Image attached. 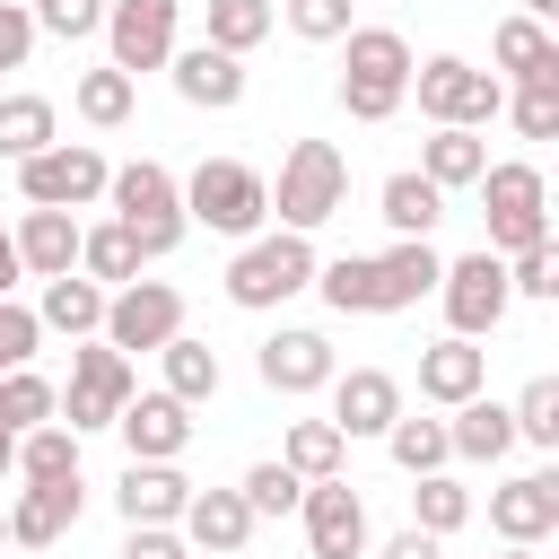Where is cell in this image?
I'll return each mask as SVG.
<instances>
[{"mask_svg":"<svg viewBox=\"0 0 559 559\" xmlns=\"http://www.w3.org/2000/svg\"><path fill=\"white\" fill-rule=\"evenodd\" d=\"M472 192H480V218H489V253H498V262L524 253V245H550V183H542V166L507 157V166H489Z\"/></svg>","mask_w":559,"mask_h":559,"instance_id":"7","label":"cell"},{"mask_svg":"<svg viewBox=\"0 0 559 559\" xmlns=\"http://www.w3.org/2000/svg\"><path fill=\"white\" fill-rule=\"evenodd\" d=\"M157 358H166V384H157V393H175L183 411H192V402H218V384H227V376H218V349H210V341L175 332Z\"/></svg>","mask_w":559,"mask_h":559,"instance_id":"30","label":"cell"},{"mask_svg":"<svg viewBox=\"0 0 559 559\" xmlns=\"http://www.w3.org/2000/svg\"><path fill=\"white\" fill-rule=\"evenodd\" d=\"M26 559H44V550H26Z\"/></svg>","mask_w":559,"mask_h":559,"instance_id":"55","label":"cell"},{"mask_svg":"<svg viewBox=\"0 0 559 559\" xmlns=\"http://www.w3.org/2000/svg\"><path fill=\"white\" fill-rule=\"evenodd\" d=\"M70 524H79V480H26L9 498V542L17 550H52Z\"/></svg>","mask_w":559,"mask_h":559,"instance_id":"22","label":"cell"},{"mask_svg":"<svg viewBox=\"0 0 559 559\" xmlns=\"http://www.w3.org/2000/svg\"><path fill=\"white\" fill-rule=\"evenodd\" d=\"M262 192H271V210H280L288 236H314V227L341 218V201H349V157H341L332 140H297V148L280 157V183H262Z\"/></svg>","mask_w":559,"mask_h":559,"instance_id":"5","label":"cell"},{"mask_svg":"<svg viewBox=\"0 0 559 559\" xmlns=\"http://www.w3.org/2000/svg\"><path fill=\"white\" fill-rule=\"evenodd\" d=\"M349 9H358V0H349Z\"/></svg>","mask_w":559,"mask_h":559,"instance_id":"56","label":"cell"},{"mask_svg":"<svg viewBox=\"0 0 559 559\" xmlns=\"http://www.w3.org/2000/svg\"><path fill=\"white\" fill-rule=\"evenodd\" d=\"M376 210H384V227H393V236H437V218H445V192H437L419 166H402V175H384Z\"/></svg>","mask_w":559,"mask_h":559,"instance_id":"29","label":"cell"},{"mask_svg":"<svg viewBox=\"0 0 559 559\" xmlns=\"http://www.w3.org/2000/svg\"><path fill=\"white\" fill-rule=\"evenodd\" d=\"M26 17H35V35H61V44L105 35V0H26Z\"/></svg>","mask_w":559,"mask_h":559,"instance_id":"42","label":"cell"},{"mask_svg":"<svg viewBox=\"0 0 559 559\" xmlns=\"http://www.w3.org/2000/svg\"><path fill=\"white\" fill-rule=\"evenodd\" d=\"M105 175L114 166L96 140H52L17 166V192H26V210H87V201H105Z\"/></svg>","mask_w":559,"mask_h":559,"instance_id":"8","label":"cell"},{"mask_svg":"<svg viewBox=\"0 0 559 559\" xmlns=\"http://www.w3.org/2000/svg\"><path fill=\"white\" fill-rule=\"evenodd\" d=\"M384 454H393V463H402L411 480H419V472H445V463H454V445H445V419H411V411H402V419L384 428Z\"/></svg>","mask_w":559,"mask_h":559,"instance_id":"36","label":"cell"},{"mask_svg":"<svg viewBox=\"0 0 559 559\" xmlns=\"http://www.w3.org/2000/svg\"><path fill=\"white\" fill-rule=\"evenodd\" d=\"M175 533H183L192 559H236V550L253 542V507H245L236 489H192L183 515H175Z\"/></svg>","mask_w":559,"mask_h":559,"instance_id":"15","label":"cell"},{"mask_svg":"<svg viewBox=\"0 0 559 559\" xmlns=\"http://www.w3.org/2000/svg\"><path fill=\"white\" fill-rule=\"evenodd\" d=\"M262 218H271V192L245 157H201L183 175V227H210V236L245 245V236H262Z\"/></svg>","mask_w":559,"mask_h":559,"instance_id":"6","label":"cell"},{"mask_svg":"<svg viewBox=\"0 0 559 559\" xmlns=\"http://www.w3.org/2000/svg\"><path fill=\"white\" fill-rule=\"evenodd\" d=\"M411 96H419V114H428L437 131H480V122L507 114V79H498V70H472L463 52L411 61Z\"/></svg>","mask_w":559,"mask_h":559,"instance_id":"4","label":"cell"},{"mask_svg":"<svg viewBox=\"0 0 559 559\" xmlns=\"http://www.w3.org/2000/svg\"><path fill=\"white\" fill-rule=\"evenodd\" d=\"M105 201H114V227L131 236L140 262H166V253L183 245V183H175L157 157L114 166V175H105Z\"/></svg>","mask_w":559,"mask_h":559,"instance_id":"1","label":"cell"},{"mask_svg":"<svg viewBox=\"0 0 559 559\" xmlns=\"http://www.w3.org/2000/svg\"><path fill=\"white\" fill-rule=\"evenodd\" d=\"M402 419V384L384 367H341L332 376V428L341 437H384Z\"/></svg>","mask_w":559,"mask_h":559,"instance_id":"19","label":"cell"},{"mask_svg":"<svg viewBox=\"0 0 559 559\" xmlns=\"http://www.w3.org/2000/svg\"><path fill=\"white\" fill-rule=\"evenodd\" d=\"M183 498H192V480H183L175 463H122V480H114L122 524H175Z\"/></svg>","mask_w":559,"mask_h":559,"instance_id":"23","label":"cell"},{"mask_svg":"<svg viewBox=\"0 0 559 559\" xmlns=\"http://www.w3.org/2000/svg\"><path fill=\"white\" fill-rule=\"evenodd\" d=\"M35 323H44V332H70V341H96V332H105V288L79 280V271H61V280H44Z\"/></svg>","mask_w":559,"mask_h":559,"instance_id":"25","label":"cell"},{"mask_svg":"<svg viewBox=\"0 0 559 559\" xmlns=\"http://www.w3.org/2000/svg\"><path fill=\"white\" fill-rule=\"evenodd\" d=\"M0 542H9V507H0Z\"/></svg>","mask_w":559,"mask_h":559,"instance_id":"53","label":"cell"},{"mask_svg":"<svg viewBox=\"0 0 559 559\" xmlns=\"http://www.w3.org/2000/svg\"><path fill=\"white\" fill-rule=\"evenodd\" d=\"M507 419H515L524 445H559V376H533V384L507 402Z\"/></svg>","mask_w":559,"mask_h":559,"instance_id":"40","label":"cell"},{"mask_svg":"<svg viewBox=\"0 0 559 559\" xmlns=\"http://www.w3.org/2000/svg\"><path fill=\"white\" fill-rule=\"evenodd\" d=\"M122 559H192V550H183L175 524H131V533H122Z\"/></svg>","mask_w":559,"mask_h":559,"instance_id":"48","label":"cell"},{"mask_svg":"<svg viewBox=\"0 0 559 559\" xmlns=\"http://www.w3.org/2000/svg\"><path fill=\"white\" fill-rule=\"evenodd\" d=\"M79 280H96L105 297L140 280V253H131V236H122L114 218H105V227H79Z\"/></svg>","mask_w":559,"mask_h":559,"instance_id":"34","label":"cell"},{"mask_svg":"<svg viewBox=\"0 0 559 559\" xmlns=\"http://www.w3.org/2000/svg\"><path fill=\"white\" fill-rule=\"evenodd\" d=\"M9 236H17L26 280H61V271H79V218H70V210H26Z\"/></svg>","mask_w":559,"mask_h":559,"instance_id":"24","label":"cell"},{"mask_svg":"<svg viewBox=\"0 0 559 559\" xmlns=\"http://www.w3.org/2000/svg\"><path fill=\"white\" fill-rule=\"evenodd\" d=\"M131 393H140V384H131V358H122V349H105V341H79V349H70L61 428H70V437H87V428H114Z\"/></svg>","mask_w":559,"mask_h":559,"instance_id":"9","label":"cell"},{"mask_svg":"<svg viewBox=\"0 0 559 559\" xmlns=\"http://www.w3.org/2000/svg\"><path fill=\"white\" fill-rule=\"evenodd\" d=\"M114 428H122V445H131V463H175V454L192 445V411H183L175 393H131Z\"/></svg>","mask_w":559,"mask_h":559,"instance_id":"20","label":"cell"},{"mask_svg":"<svg viewBox=\"0 0 559 559\" xmlns=\"http://www.w3.org/2000/svg\"><path fill=\"white\" fill-rule=\"evenodd\" d=\"M507 114H515L524 140H559V79H524V87L507 96Z\"/></svg>","mask_w":559,"mask_h":559,"instance_id":"43","label":"cell"},{"mask_svg":"<svg viewBox=\"0 0 559 559\" xmlns=\"http://www.w3.org/2000/svg\"><path fill=\"white\" fill-rule=\"evenodd\" d=\"M489 533L507 550H542L559 533V472H515L507 489H489Z\"/></svg>","mask_w":559,"mask_h":559,"instance_id":"13","label":"cell"},{"mask_svg":"<svg viewBox=\"0 0 559 559\" xmlns=\"http://www.w3.org/2000/svg\"><path fill=\"white\" fill-rule=\"evenodd\" d=\"M253 367H262V384H271V393H323V384L341 376V358H332V341H323V332H306V323H288V332H271Z\"/></svg>","mask_w":559,"mask_h":559,"instance_id":"17","label":"cell"},{"mask_svg":"<svg viewBox=\"0 0 559 559\" xmlns=\"http://www.w3.org/2000/svg\"><path fill=\"white\" fill-rule=\"evenodd\" d=\"M280 463H288L297 480H341V463H349V437H341L332 419H288V445H280Z\"/></svg>","mask_w":559,"mask_h":559,"instance_id":"31","label":"cell"},{"mask_svg":"<svg viewBox=\"0 0 559 559\" xmlns=\"http://www.w3.org/2000/svg\"><path fill=\"white\" fill-rule=\"evenodd\" d=\"M367 280H376V314H402V306L437 297V280H445V253H437L428 236H402L393 253H367Z\"/></svg>","mask_w":559,"mask_h":559,"instance_id":"16","label":"cell"},{"mask_svg":"<svg viewBox=\"0 0 559 559\" xmlns=\"http://www.w3.org/2000/svg\"><path fill=\"white\" fill-rule=\"evenodd\" d=\"M166 70H175V96L201 105V114H236V105H245V61L218 52V44H175Z\"/></svg>","mask_w":559,"mask_h":559,"instance_id":"18","label":"cell"},{"mask_svg":"<svg viewBox=\"0 0 559 559\" xmlns=\"http://www.w3.org/2000/svg\"><path fill=\"white\" fill-rule=\"evenodd\" d=\"M297 515H306V550L314 559H367V498L349 480H306Z\"/></svg>","mask_w":559,"mask_h":559,"instance_id":"14","label":"cell"},{"mask_svg":"<svg viewBox=\"0 0 559 559\" xmlns=\"http://www.w3.org/2000/svg\"><path fill=\"white\" fill-rule=\"evenodd\" d=\"M445 445H454L463 463H498V454L515 445V419H507V402H489V393L454 402V419H445Z\"/></svg>","mask_w":559,"mask_h":559,"instance_id":"26","label":"cell"},{"mask_svg":"<svg viewBox=\"0 0 559 559\" xmlns=\"http://www.w3.org/2000/svg\"><path fill=\"white\" fill-rule=\"evenodd\" d=\"M480 384H489V349H480V341H454V332H445V341L419 349V402L454 411V402H472Z\"/></svg>","mask_w":559,"mask_h":559,"instance_id":"21","label":"cell"},{"mask_svg":"<svg viewBox=\"0 0 559 559\" xmlns=\"http://www.w3.org/2000/svg\"><path fill=\"white\" fill-rule=\"evenodd\" d=\"M507 297H559V245L507 253Z\"/></svg>","mask_w":559,"mask_h":559,"instance_id":"44","label":"cell"},{"mask_svg":"<svg viewBox=\"0 0 559 559\" xmlns=\"http://www.w3.org/2000/svg\"><path fill=\"white\" fill-rule=\"evenodd\" d=\"M35 349H44V323H35V306L0 297V376H9V367H26Z\"/></svg>","mask_w":559,"mask_h":559,"instance_id":"46","label":"cell"},{"mask_svg":"<svg viewBox=\"0 0 559 559\" xmlns=\"http://www.w3.org/2000/svg\"><path fill=\"white\" fill-rule=\"evenodd\" d=\"M131 79L105 61V70H79V87H70V105H79V122H96V131H114V122H131Z\"/></svg>","mask_w":559,"mask_h":559,"instance_id":"38","label":"cell"},{"mask_svg":"<svg viewBox=\"0 0 559 559\" xmlns=\"http://www.w3.org/2000/svg\"><path fill=\"white\" fill-rule=\"evenodd\" d=\"M498 559H533V550H498Z\"/></svg>","mask_w":559,"mask_h":559,"instance_id":"54","label":"cell"},{"mask_svg":"<svg viewBox=\"0 0 559 559\" xmlns=\"http://www.w3.org/2000/svg\"><path fill=\"white\" fill-rule=\"evenodd\" d=\"M236 498H245V507H253V524H262V515H297V498H306V480H297L288 463H253V472L236 480Z\"/></svg>","mask_w":559,"mask_h":559,"instance_id":"41","label":"cell"},{"mask_svg":"<svg viewBox=\"0 0 559 559\" xmlns=\"http://www.w3.org/2000/svg\"><path fill=\"white\" fill-rule=\"evenodd\" d=\"M17 480H79V437H70L61 419L26 428V437H17Z\"/></svg>","mask_w":559,"mask_h":559,"instance_id":"37","label":"cell"},{"mask_svg":"<svg viewBox=\"0 0 559 559\" xmlns=\"http://www.w3.org/2000/svg\"><path fill=\"white\" fill-rule=\"evenodd\" d=\"M489 61H498L515 87H524V79H559V44H550V26H533V17H498Z\"/></svg>","mask_w":559,"mask_h":559,"instance_id":"27","label":"cell"},{"mask_svg":"<svg viewBox=\"0 0 559 559\" xmlns=\"http://www.w3.org/2000/svg\"><path fill=\"white\" fill-rule=\"evenodd\" d=\"M175 332H183V288H166V280H131V288L105 297V332H96V341L131 358V349H166Z\"/></svg>","mask_w":559,"mask_h":559,"instance_id":"11","label":"cell"},{"mask_svg":"<svg viewBox=\"0 0 559 559\" xmlns=\"http://www.w3.org/2000/svg\"><path fill=\"white\" fill-rule=\"evenodd\" d=\"M437 297H445V323H454V341H480V332H498L507 323V262L480 245V253H463V262H445V280H437Z\"/></svg>","mask_w":559,"mask_h":559,"instance_id":"10","label":"cell"},{"mask_svg":"<svg viewBox=\"0 0 559 559\" xmlns=\"http://www.w3.org/2000/svg\"><path fill=\"white\" fill-rule=\"evenodd\" d=\"M384 559H445V550H437L428 533H393V542H384Z\"/></svg>","mask_w":559,"mask_h":559,"instance_id":"49","label":"cell"},{"mask_svg":"<svg viewBox=\"0 0 559 559\" xmlns=\"http://www.w3.org/2000/svg\"><path fill=\"white\" fill-rule=\"evenodd\" d=\"M175 17H183V0H105V44L131 87H140V70L175 61Z\"/></svg>","mask_w":559,"mask_h":559,"instance_id":"12","label":"cell"},{"mask_svg":"<svg viewBox=\"0 0 559 559\" xmlns=\"http://www.w3.org/2000/svg\"><path fill=\"white\" fill-rule=\"evenodd\" d=\"M463 524H472V489L445 480V472H419V489H411V533L445 542V533H463Z\"/></svg>","mask_w":559,"mask_h":559,"instance_id":"35","label":"cell"},{"mask_svg":"<svg viewBox=\"0 0 559 559\" xmlns=\"http://www.w3.org/2000/svg\"><path fill=\"white\" fill-rule=\"evenodd\" d=\"M280 17H288V35H306V44H341V35H349V0H280Z\"/></svg>","mask_w":559,"mask_h":559,"instance_id":"45","label":"cell"},{"mask_svg":"<svg viewBox=\"0 0 559 559\" xmlns=\"http://www.w3.org/2000/svg\"><path fill=\"white\" fill-rule=\"evenodd\" d=\"M52 411H61V393H52L35 367H9V376H0V419H9L17 437H26V428H44Z\"/></svg>","mask_w":559,"mask_h":559,"instance_id":"39","label":"cell"},{"mask_svg":"<svg viewBox=\"0 0 559 559\" xmlns=\"http://www.w3.org/2000/svg\"><path fill=\"white\" fill-rule=\"evenodd\" d=\"M524 17H533V26H542V17H559V0H524Z\"/></svg>","mask_w":559,"mask_h":559,"instance_id":"52","label":"cell"},{"mask_svg":"<svg viewBox=\"0 0 559 559\" xmlns=\"http://www.w3.org/2000/svg\"><path fill=\"white\" fill-rule=\"evenodd\" d=\"M341 114L349 122H393L411 105V44L393 26H349L341 35Z\"/></svg>","mask_w":559,"mask_h":559,"instance_id":"2","label":"cell"},{"mask_svg":"<svg viewBox=\"0 0 559 559\" xmlns=\"http://www.w3.org/2000/svg\"><path fill=\"white\" fill-rule=\"evenodd\" d=\"M17 280H26V262H17V236H9V227H0V297H9V288H17Z\"/></svg>","mask_w":559,"mask_h":559,"instance_id":"50","label":"cell"},{"mask_svg":"<svg viewBox=\"0 0 559 559\" xmlns=\"http://www.w3.org/2000/svg\"><path fill=\"white\" fill-rule=\"evenodd\" d=\"M419 175L437 192H472L489 175V140L480 131H437V140H419Z\"/></svg>","mask_w":559,"mask_h":559,"instance_id":"28","label":"cell"},{"mask_svg":"<svg viewBox=\"0 0 559 559\" xmlns=\"http://www.w3.org/2000/svg\"><path fill=\"white\" fill-rule=\"evenodd\" d=\"M52 140H61L52 96H0V157H9V166H26V157L52 148Z\"/></svg>","mask_w":559,"mask_h":559,"instance_id":"33","label":"cell"},{"mask_svg":"<svg viewBox=\"0 0 559 559\" xmlns=\"http://www.w3.org/2000/svg\"><path fill=\"white\" fill-rule=\"evenodd\" d=\"M26 52H35V17L26 0H0V70H26Z\"/></svg>","mask_w":559,"mask_h":559,"instance_id":"47","label":"cell"},{"mask_svg":"<svg viewBox=\"0 0 559 559\" xmlns=\"http://www.w3.org/2000/svg\"><path fill=\"white\" fill-rule=\"evenodd\" d=\"M314 236H288V227H271V236H245L236 245V262H227V306H245V314H271V306H288L297 288H314Z\"/></svg>","mask_w":559,"mask_h":559,"instance_id":"3","label":"cell"},{"mask_svg":"<svg viewBox=\"0 0 559 559\" xmlns=\"http://www.w3.org/2000/svg\"><path fill=\"white\" fill-rule=\"evenodd\" d=\"M0 472H17V428L0 419Z\"/></svg>","mask_w":559,"mask_h":559,"instance_id":"51","label":"cell"},{"mask_svg":"<svg viewBox=\"0 0 559 559\" xmlns=\"http://www.w3.org/2000/svg\"><path fill=\"white\" fill-rule=\"evenodd\" d=\"M271 26H280L271 0H210V9H201V44H218V52H236V61H245Z\"/></svg>","mask_w":559,"mask_h":559,"instance_id":"32","label":"cell"}]
</instances>
